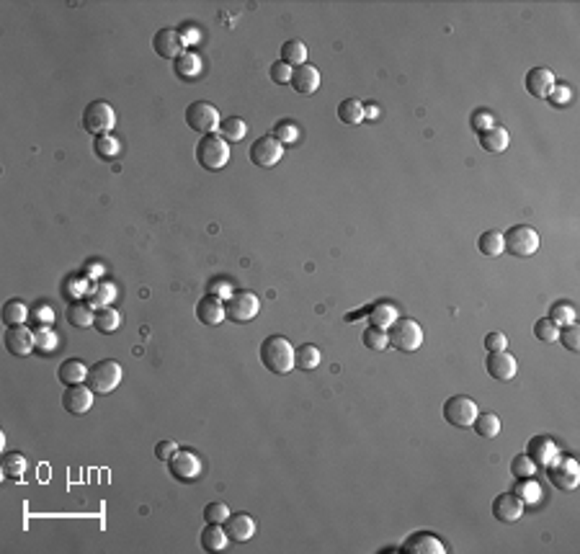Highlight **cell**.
<instances>
[{"label":"cell","instance_id":"2e32d148","mask_svg":"<svg viewBox=\"0 0 580 554\" xmlns=\"http://www.w3.org/2000/svg\"><path fill=\"white\" fill-rule=\"evenodd\" d=\"M524 511H527V506H524V501L516 493H503L492 501V516L500 523H516L524 516Z\"/></svg>","mask_w":580,"mask_h":554},{"label":"cell","instance_id":"ab89813d","mask_svg":"<svg viewBox=\"0 0 580 554\" xmlns=\"http://www.w3.org/2000/svg\"><path fill=\"white\" fill-rule=\"evenodd\" d=\"M361 340H364V345L369 348V351H385V348H390L387 330H382V328H374V325H369V328H366L364 335H361Z\"/></svg>","mask_w":580,"mask_h":554},{"label":"cell","instance_id":"603a6c76","mask_svg":"<svg viewBox=\"0 0 580 554\" xmlns=\"http://www.w3.org/2000/svg\"><path fill=\"white\" fill-rule=\"evenodd\" d=\"M477 140H480V147L485 150V152H490V155H500V152H506L508 142H511L508 129L498 127V124H495V127H490V129H485V132H480Z\"/></svg>","mask_w":580,"mask_h":554},{"label":"cell","instance_id":"4fadbf2b","mask_svg":"<svg viewBox=\"0 0 580 554\" xmlns=\"http://www.w3.org/2000/svg\"><path fill=\"white\" fill-rule=\"evenodd\" d=\"M400 552H403V554H444L446 547H444V541H441L436 534H428V531H415V534H410L408 539L403 541Z\"/></svg>","mask_w":580,"mask_h":554},{"label":"cell","instance_id":"9f6ffc18","mask_svg":"<svg viewBox=\"0 0 580 554\" xmlns=\"http://www.w3.org/2000/svg\"><path fill=\"white\" fill-rule=\"evenodd\" d=\"M34 315H36V323L39 325H52V320H54L52 307H47V304H36Z\"/></svg>","mask_w":580,"mask_h":554},{"label":"cell","instance_id":"8992f818","mask_svg":"<svg viewBox=\"0 0 580 554\" xmlns=\"http://www.w3.org/2000/svg\"><path fill=\"white\" fill-rule=\"evenodd\" d=\"M83 127H86V132L88 135H108L111 129L116 127V114L114 108H111V103L106 101H93L86 106V111H83Z\"/></svg>","mask_w":580,"mask_h":554},{"label":"cell","instance_id":"8fae6325","mask_svg":"<svg viewBox=\"0 0 580 554\" xmlns=\"http://www.w3.org/2000/svg\"><path fill=\"white\" fill-rule=\"evenodd\" d=\"M250 162L258 165V168H274L284 155V145L279 142L274 135H264L258 137L256 142L250 145Z\"/></svg>","mask_w":580,"mask_h":554},{"label":"cell","instance_id":"277c9868","mask_svg":"<svg viewBox=\"0 0 580 554\" xmlns=\"http://www.w3.org/2000/svg\"><path fill=\"white\" fill-rule=\"evenodd\" d=\"M503 251L513 258H532L539 251V232L529 224H516L503 235Z\"/></svg>","mask_w":580,"mask_h":554},{"label":"cell","instance_id":"52a82bcc","mask_svg":"<svg viewBox=\"0 0 580 554\" xmlns=\"http://www.w3.org/2000/svg\"><path fill=\"white\" fill-rule=\"evenodd\" d=\"M477 418V402L465 394H454L444 402V420L454 428H472Z\"/></svg>","mask_w":580,"mask_h":554},{"label":"cell","instance_id":"f35d334b","mask_svg":"<svg viewBox=\"0 0 580 554\" xmlns=\"http://www.w3.org/2000/svg\"><path fill=\"white\" fill-rule=\"evenodd\" d=\"M513 493L524 501V506H534V503L542 501V487H539V482H534L532 477H524V480H519V485H516V490H513Z\"/></svg>","mask_w":580,"mask_h":554},{"label":"cell","instance_id":"f907efd6","mask_svg":"<svg viewBox=\"0 0 580 554\" xmlns=\"http://www.w3.org/2000/svg\"><path fill=\"white\" fill-rule=\"evenodd\" d=\"M291 73L294 70L286 65V62H271V70H269V75H271V80L274 83H279V85H286V83H291Z\"/></svg>","mask_w":580,"mask_h":554},{"label":"cell","instance_id":"680465c9","mask_svg":"<svg viewBox=\"0 0 580 554\" xmlns=\"http://www.w3.org/2000/svg\"><path fill=\"white\" fill-rule=\"evenodd\" d=\"M379 116V106L371 103V106H364V119H377Z\"/></svg>","mask_w":580,"mask_h":554},{"label":"cell","instance_id":"5bb4252c","mask_svg":"<svg viewBox=\"0 0 580 554\" xmlns=\"http://www.w3.org/2000/svg\"><path fill=\"white\" fill-rule=\"evenodd\" d=\"M168 469L173 474V480L178 482H191L202 474V461L191 451H176V456L168 461Z\"/></svg>","mask_w":580,"mask_h":554},{"label":"cell","instance_id":"f5cc1de1","mask_svg":"<svg viewBox=\"0 0 580 554\" xmlns=\"http://www.w3.org/2000/svg\"><path fill=\"white\" fill-rule=\"evenodd\" d=\"M470 124H472V129L480 135V132H485V129L495 127V119H492L490 111H475L472 119H470Z\"/></svg>","mask_w":580,"mask_h":554},{"label":"cell","instance_id":"74e56055","mask_svg":"<svg viewBox=\"0 0 580 554\" xmlns=\"http://www.w3.org/2000/svg\"><path fill=\"white\" fill-rule=\"evenodd\" d=\"M29 320V307L21 299H8L3 304V323L11 328V325H26Z\"/></svg>","mask_w":580,"mask_h":554},{"label":"cell","instance_id":"8d00e7d4","mask_svg":"<svg viewBox=\"0 0 580 554\" xmlns=\"http://www.w3.org/2000/svg\"><path fill=\"white\" fill-rule=\"evenodd\" d=\"M338 119L343 124H361L364 122V103L356 101V98H346V101H341V106H338Z\"/></svg>","mask_w":580,"mask_h":554},{"label":"cell","instance_id":"7bdbcfd3","mask_svg":"<svg viewBox=\"0 0 580 554\" xmlns=\"http://www.w3.org/2000/svg\"><path fill=\"white\" fill-rule=\"evenodd\" d=\"M549 320H552L557 328H567V325H573L575 323V310H573V304H567V302H557V304H552V310H549Z\"/></svg>","mask_w":580,"mask_h":554},{"label":"cell","instance_id":"4dcf8cb0","mask_svg":"<svg viewBox=\"0 0 580 554\" xmlns=\"http://www.w3.org/2000/svg\"><path fill=\"white\" fill-rule=\"evenodd\" d=\"M281 62H286L291 70L299 65H307V47L299 39H289L281 44Z\"/></svg>","mask_w":580,"mask_h":554},{"label":"cell","instance_id":"11a10c76","mask_svg":"<svg viewBox=\"0 0 580 554\" xmlns=\"http://www.w3.org/2000/svg\"><path fill=\"white\" fill-rule=\"evenodd\" d=\"M506 345H508V340H506V335H503V333H487V335H485V348L490 353L506 351Z\"/></svg>","mask_w":580,"mask_h":554},{"label":"cell","instance_id":"7a4b0ae2","mask_svg":"<svg viewBox=\"0 0 580 554\" xmlns=\"http://www.w3.org/2000/svg\"><path fill=\"white\" fill-rule=\"evenodd\" d=\"M390 345H395L403 353H415L423 345V328L410 318H398L387 328Z\"/></svg>","mask_w":580,"mask_h":554},{"label":"cell","instance_id":"9c48e42d","mask_svg":"<svg viewBox=\"0 0 580 554\" xmlns=\"http://www.w3.org/2000/svg\"><path fill=\"white\" fill-rule=\"evenodd\" d=\"M258 310H261V302H258V297L253 291H235V294L224 302V318L237 325L250 323V320L258 315Z\"/></svg>","mask_w":580,"mask_h":554},{"label":"cell","instance_id":"60d3db41","mask_svg":"<svg viewBox=\"0 0 580 554\" xmlns=\"http://www.w3.org/2000/svg\"><path fill=\"white\" fill-rule=\"evenodd\" d=\"M93 152L101 157V160H111V157L119 155V140H116V137H111V135L95 137V140H93Z\"/></svg>","mask_w":580,"mask_h":554},{"label":"cell","instance_id":"bcb514c9","mask_svg":"<svg viewBox=\"0 0 580 554\" xmlns=\"http://www.w3.org/2000/svg\"><path fill=\"white\" fill-rule=\"evenodd\" d=\"M511 472H513V477H516V480H524V477H532V474L537 472V464L529 459L527 454H519V456L513 459V464H511Z\"/></svg>","mask_w":580,"mask_h":554},{"label":"cell","instance_id":"c3c4849f","mask_svg":"<svg viewBox=\"0 0 580 554\" xmlns=\"http://www.w3.org/2000/svg\"><path fill=\"white\" fill-rule=\"evenodd\" d=\"M560 340L562 345H565L567 351H573V353H578L580 351V330H578V325H567V328H560Z\"/></svg>","mask_w":580,"mask_h":554},{"label":"cell","instance_id":"d6986e66","mask_svg":"<svg viewBox=\"0 0 580 554\" xmlns=\"http://www.w3.org/2000/svg\"><path fill=\"white\" fill-rule=\"evenodd\" d=\"M222 526L224 531H227V539L237 541V544H245V541H250L253 534H256V518L248 513H232Z\"/></svg>","mask_w":580,"mask_h":554},{"label":"cell","instance_id":"f546056e","mask_svg":"<svg viewBox=\"0 0 580 554\" xmlns=\"http://www.w3.org/2000/svg\"><path fill=\"white\" fill-rule=\"evenodd\" d=\"M398 307L390 302H377L374 307H369V320L374 328H382V330H387L395 320H398Z\"/></svg>","mask_w":580,"mask_h":554},{"label":"cell","instance_id":"3957f363","mask_svg":"<svg viewBox=\"0 0 580 554\" xmlns=\"http://www.w3.org/2000/svg\"><path fill=\"white\" fill-rule=\"evenodd\" d=\"M196 160L204 170H222L229 160V147L219 135H204L196 145Z\"/></svg>","mask_w":580,"mask_h":554},{"label":"cell","instance_id":"e0dca14e","mask_svg":"<svg viewBox=\"0 0 580 554\" xmlns=\"http://www.w3.org/2000/svg\"><path fill=\"white\" fill-rule=\"evenodd\" d=\"M152 49H155V54L162 57V60L176 62L183 54V41L176 28H160V31H155V36H152Z\"/></svg>","mask_w":580,"mask_h":554},{"label":"cell","instance_id":"ffe728a7","mask_svg":"<svg viewBox=\"0 0 580 554\" xmlns=\"http://www.w3.org/2000/svg\"><path fill=\"white\" fill-rule=\"evenodd\" d=\"M527 456L537 466H547L560 456V446H557L552 439H547V436H534V439L529 441Z\"/></svg>","mask_w":580,"mask_h":554},{"label":"cell","instance_id":"f6af8a7d","mask_svg":"<svg viewBox=\"0 0 580 554\" xmlns=\"http://www.w3.org/2000/svg\"><path fill=\"white\" fill-rule=\"evenodd\" d=\"M34 345H36V351H41V353H52L54 351V345H57V335L49 330V325H39V328L34 330Z\"/></svg>","mask_w":580,"mask_h":554},{"label":"cell","instance_id":"d4e9b609","mask_svg":"<svg viewBox=\"0 0 580 554\" xmlns=\"http://www.w3.org/2000/svg\"><path fill=\"white\" fill-rule=\"evenodd\" d=\"M65 318H68V323L73 325V328H90L95 318V310L86 299H73V302L68 304V310H65Z\"/></svg>","mask_w":580,"mask_h":554},{"label":"cell","instance_id":"44dd1931","mask_svg":"<svg viewBox=\"0 0 580 554\" xmlns=\"http://www.w3.org/2000/svg\"><path fill=\"white\" fill-rule=\"evenodd\" d=\"M554 85H557V80H554V73L549 68H534L527 73V90L534 98H547Z\"/></svg>","mask_w":580,"mask_h":554},{"label":"cell","instance_id":"681fc988","mask_svg":"<svg viewBox=\"0 0 580 554\" xmlns=\"http://www.w3.org/2000/svg\"><path fill=\"white\" fill-rule=\"evenodd\" d=\"M547 101L552 103L554 108H560V106H567V103L573 101V90H570V85H554L552 90H549V95H547Z\"/></svg>","mask_w":580,"mask_h":554},{"label":"cell","instance_id":"6da1fadb","mask_svg":"<svg viewBox=\"0 0 580 554\" xmlns=\"http://www.w3.org/2000/svg\"><path fill=\"white\" fill-rule=\"evenodd\" d=\"M261 364L271 374H289L294 369V348L284 335H269L261 343Z\"/></svg>","mask_w":580,"mask_h":554},{"label":"cell","instance_id":"d6a6232c","mask_svg":"<svg viewBox=\"0 0 580 554\" xmlns=\"http://www.w3.org/2000/svg\"><path fill=\"white\" fill-rule=\"evenodd\" d=\"M477 251L485 258H498L500 253H503V232H498V230L482 232L477 240Z\"/></svg>","mask_w":580,"mask_h":554},{"label":"cell","instance_id":"cb8c5ba5","mask_svg":"<svg viewBox=\"0 0 580 554\" xmlns=\"http://www.w3.org/2000/svg\"><path fill=\"white\" fill-rule=\"evenodd\" d=\"M196 320L202 325H219L224 320V304L222 299L212 297V294H207L204 299H199V304H196Z\"/></svg>","mask_w":580,"mask_h":554},{"label":"cell","instance_id":"1f68e13d","mask_svg":"<svg viewBox=\"0 0 580 554\" xmlns=\"http://www.w3.org/2000/svg\"><path fill=\"white\" fill-rule=\"evenodd\" d=\"M217 135L222 137L224 142H240V140H245V135H248V124H245L243 119H237V116H229V119L219 122Z\"/></svg>","mask_w":580,"mask_h":554},{"label":"cell","instance_id":"9a60e30c","mask_svg":"<svg viewBox=\"0 0 580 554\" xmlns=\"http://www.w3.org/2000/svg\"><path fill=\"white\" fill-rule=\"evenodd\" d=\"M93 390L88 385H75L68 387L65 394H62V407L70 412V415H86V412L93 407Z\"/></svg>","mask_w":580,"mask_h":554},{"label":"cell","instance_id":"7dc6e473","mask_svg":"<svg viewBox=\"0 0 580 554\" xmlns=\"http://www.w3.org/2000/svg\"><path fill=\"white\" fill-rule=\"evenodd\" d=\"M227 518H229V508L224 506V503H209V506H204V521H207V523H219V526H222Z\"/></svg>","mask_w":580,"mask_h":554},{"label":"cell","instance_id":"d590c367","mask_svg":"<svg viewBox=\"0 0 580 554\" xmlns=\"http://www.w3.org/2000/svg\"><path fill=\"white\" fill-rule=\"evenodd\" d=\"M294 366L302 369V372H312V369H317V366H320V351H317V345H312V343L299 345L297 351H294Z\"/></svg>","mask_w":580,"mask_h":554},{"label":"cell","instance_id":"30bf717a","mask_svg":"<svg viewBox=\"0 0 580 554\" xmlns=\"http://www.w3.org/2000/svg\"><path fill=\"white\" fill-rule=\"evenodd\" d=\"M547 477L557 490L573 493L580 482V466L573 456H557L552 464H547Z\"/></svg>","mask_w":580,"mask_h":554},{"label":"cell","instance_id":"5b68a950","mask_svg":"<svg viewBox=\"0 0 580 554\" xmlns=\"http://www.w3.org/2000/svg\"><path fill=\"white\" fill-rule=\"evenodd\" d=\"M122 382V366L114 358H103V361H95L88 369V379L86 385L93 390L95 394H108L114 392L116 387Z\"/></svg>","mask_w":580,"mask_h":554},{"label":"cell","instance_id":"b9f144b4","mask_svg":"<svg viewBox=\"0 0 580 554\" xmlns=\"http://www.w3.org/2000/svg\"><path fill=\"white\" fill-rule=\"evenodd\" d=\"M271 135L276 137L281 145H294L299 140V127L294 122H289V119H281V122H276Z\"/></svg>","mask_w":580,"mask_h":554},{"label":"cell","instance_id":"6f0895ef","mask_svg":"<svg viewBox=\"0 0 580 554\" xmlns=\"http://www.w3.org/2000/svg\"><path fill=\"white\" fill-rule=\"evenodd\" d=\"M111 297H114V286L106 284V286H98V294H95V302L101 304V307H108V302H111Z\"/></svg>","mask_w":580,"mask_h":554},{"label":"cell","instance_id":"ba28073f","mask_svg":"<svg viewBox=\"0 0 580 554\" xmlns=\"http://www.w3.org/2000/svg\"><path fill=\"white\" fill-rule=\"evenodd\" d=\"M219 111H217L214 106H212L209 101H194L189 108H186V124H189V129H194V132H199V135H214L217 129H219Z\"/></svg>","mask_w":580,"mask_h":554},{"label":"cell","instance_id":"db71d44e","mask_svg":"<svg viewBox=\"0 0 580 554\" xmlns=\"http://www.w3.org/2000/svg\"><path fill=\"white\" fill-rule=\"evenodd\" d=\"M209 294H212V297H217V299H224V302H227V299L232 297V294H235V291H232V286H229V281H227V278H214V281H212V284H209Z\"/></svg>","mask_w":580,"mask_h":554},{"label":"cell","instance_id":"4316f807","mask_svg":"<svg viewBox=\"0 0 580 554\" xmlns=\"http://www.w3.org/2000/svg\"><path fill=\"white\" fill-rule=\"evenodd\" d=\"M173 70L181 80H196L202 75V57L196 52H183L176 62H173Z\"/></svg>","mask_w":580,"mask_h":554},{"label":"cell","instance_id":"e575fe53","mask_svg":"<svg viewBox=\"0 0 580 554\" xmlns=\"http://www.w3.org/2000/svg\"><path fill=\"white\" fill-rule=\"evenodd\" d=\"M24 472H26V459H24V454H19V451L3 454V477H6V480H11V482L21 480Z\"/></svg>","mask_w":580,"mask_h":554},{"label":"cell","instance_id":"ac0fdd59","mask_svg":"<svg viewBox=\"0 0 580 554\" xmlns=\"http://www.w3.org/2000/svg\"><path fill=\"white\" fill-rule=\"evenodd\" d=\"M485 369L495 382H511V379L516 377V372H519V364H516V358H513L511 353L498 351L487 356Z\"/></svg>","mask_w":580,"mask_h":554},{"label":"cell","instance_id":"7c38bea8","mask_svg":"<svg viewBox=\"0 0 580 554\" xmlns=\"http://www.w3.org/2000/svg\"><path fill=\"white\" fill-rule=\"evenodd\" d=\"M3 340H6V348L11 356H29V353L34 351V330L31 328H26V325H11L6 330V335H3Z\"/></svg>","mask_w":580,"mask_h":554},{"label":"cell","instance_id":"83f0119b","mask_svg":"<svg viewBox=\"0 0 580 554\" xmlns=\"http://www.w3.org/2000/svg\"><path fill=\"white\" fill-rule=\"evenodd\" d=\"M119 325H122V318H119V312L108 304V307H98L95 310V318H93V328L101 335H111V333L119 330Z\"/></svg>","mask_w":580,"mask_h":554},{"label":"cell","instance_id":"816d5d0a","mask_svg":"<svg viewBox=\"0 0 580 554\" xmlns=\"http://www.w3.org/2000/svg\"><path fill=\"white\" fill-rule=\"evenodd\" d=\"M176 451H178V444L176 441H170V439H165V441H157L155 444V456L160 461H165L168 464L173 456H176Z\"/></svg>","mask_w":580,"mask_h":554},{"label":"cell","instance_id":"836d02e7","mask_svg":"<svg viewBox=\"0 0 580 554\" xmlns=\"http://www.w3.org/2000/svg\"><path fill=\"white\" fill-rule=\"evenodd\" d=\"M472 428L480 439H495V436L500 433V418L498 415H492V412H477Z\"/></svg>","mask_w":580,"mask_h":554},{"label":"cell","instance_id":"f1b7e54d","mask_svg":"<svg viewBox=\"0 0 580 554\" xmlns=\"http://www.w3.org/2000/svg\"><path fill=\"white\" fill-rule=\"evenodd\" d=\"M227 531L219 523H207L202 531V549L204 552H222L227 547Z\"/></svg>","mask_w":580,"mask_h":554},{"label":"cell","instance_id":"ee69618b","mask_svg":"<svg viewBox=\"0 0 580 554\" xmlns=\"http://www.w3.org/2000/svg\"><path fill=\"white\" fill-rule=\"evenodd\" d=\"M534 335H537L539 340H544V343H557V338H560V328H557L549 318L537 320V323H534Z\"/></svg>","mask_w":580,"mask_h":554},{"label":"cell","instance_id":"484cf974","mask_svg":"<svg viewBox=\"0 0 580 554\" xmlns=\"http://www.w3.org/2000/svg\"><path fill=\"white\" fill-rule=\"evenodd\" d=\"M57 377H60V382L65 387H75V385H83V382L88 379V369H86V364H83L81 358H68V361L60 364Z\"/></svg>","mask_w":580,"mask_h":554},{"label":"cell","instance_id":"7402d4cb","mask_svg":"<svg viewBox=\"0 0 580 554\" xmlns=\"http://www.w3.org/2000/svg\"><path fill=\"white\" fill-rule=\"evenodd\" d=\"M291 88L302 95H312L320 88V70L315 65H299L291 73Z\"/></svg>","mask_w":580,"mask_h":554}]
</instances>
